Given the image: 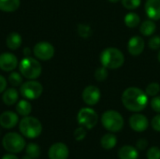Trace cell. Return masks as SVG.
I'll list each match as a JSON object with an SVG mask.
<instances>
[{"label": "cell", "mask_w": 160, "mask_h": 159, "mask_svg": "<svg viewBox=\"0 0 160 159\" xmlns=\"http://www.w3.org/2000/svg\"><path fill=\"white\" fill-rule=\"evenodd\" d=\"M122 102L128 111L138 112L143 111L147 106L148 96L140 88L129 87L124 91Z\"/></svg>", "instance_id": "6da1fadb"}, {"label": "cell", "mask_w": 160, "mask_h": 159, "mask_svg": "<svg viewBox=\"0 0 160 159\" xmlns=\"http://www.w3.org/2000/svg\"><path fill=\"white\" fill-rule=\"evenodd\" d=\"M100 62L106 68L117 69L124 65L125 56L116 48H107L100 54Z\"/></svg>", "instance_id": "7a4b0ae2"}, {"label": "cell", "mask_w": 160, "mask_h": 159, "mask_svg": "<svg viewBox=\"0 0 160 159\" xmlns=\"http://www.w3.org/2000/svg\"><path fill=\"white\" fill-rule=\"evenodd\" d=\"M19 129L25 138H38L42 132V126L39 120L31 116H24L19 124Z\"/></svg>", "instance_id": "3957f363"}, {"label": "cell", "mask_w": 160, "mask_h": 159, "mask_svg": "<svg viewBox=\"0 0 160 159\" xmlns=\"http://www.w3.org/2000/svg\"><path fill=\"white\" fill-rule=\"evenodd\" d=\"M19 69L21 74L29 80H35L41 74L42 67L38 61L30 56H26L19 64Z\"/></svg>", "instance_id": "277c9868"}, {"label": "cell", "mask_w": 160, "mask_h": 159, "mask_svg": "<svg viewBox=\"0 0 160 159\" xmlns=\"http://www.w3.org/2000/svg\"><path fill=\"white\" fill-rule=\"evenodd\" d=\"M103 127L111 132H118L124 127V119L116 111H107L101 116Z\"/></svg>", "instance_id": "5b68a950"}, {"label": "cell", "mask_w": 160, "mask_h": 159, "mask_svg": "<svg viewBox=\"0 0 160 159\" xmlns=\"http://www.w3.org/2000/svg\"><path fill=\"white\" fill-rule=\"evenodd\" d=\"M2 144L4 149L8 152L11 154H17L22 152L25 147V141L20 134L9 132L3 138Z\"/></svg>", "instance_id": "8992f818"}, {"label": "cell", "mask_w": 160, "mask_h": 159, "mask_svg": "<svg viewBox=\"0 0 160 159\" xmlns=\"http://www.w3.org/2000/svg\"><path fill=\"white\" fill-rule=\"evenodd\" d=\"M43 91V86L40 82L36 81H29L21 85L20 92L21 95L30 100L38 98Z\"/></svg>", "instance_id": "52a82bcc"}, {"label": "cell", "mask_w": 160, "mask_h": 159, "mask_svg": "<svg viewBox=\"0 0 160 159\" xmlns=\"http://www.w3.org/2000/svg\"><path fill=\"white\" fill-rule=\"evenodd\" d=\"M77 119H78L79 124L82 127H83L87 129H91V128L95 127L96 125L98 124V116L93 109L82 108L80 110Z\"/></svg>", "instance_id": "ba28073f"}, {"label": "cell", "mask_w": 160, "mask_h": 159, "mask_svg": "<svg viewBox=\"0 0 160 159\" xmlns=\"http://www.w3.org/2000/svg\"><path fill=\"white\" fill-rule=\"evenodd\" d=\"M33 52L38 59L42 61H48L52 58L54 54V48L51 43L41 41L34 46Z\"/></svg>", "instance_id": "9c48e42d"}, {"label": "cell", "mask_w": 160, "mask_h": 159, "mask_svg": "<svg viewBox=\"0 0 160 159\" xmlns=\"http://www.w3.org/2000/svg\"><path fill=\"white\" fill-rule=\"evenodd\" d=\"M101 94L98 87L95 85H89L84 88L82 92V100L89 106L96 105L100 99Z\"/></svg>", "instance_id": "30bf717a"}, {"label": "cell", "mask_w": 160, "mask_h": 159, "mask_svg": "<svg viewBox=\"0 0 160 159\" xmlns=\"http://www.w3.org/2000/svg\"><path fill=\"white\" fill-rule=\"evenodd\" d=\"M129 126L134 131L142 132L147 129L149 126V122L145 115L136 113L129 118Z\"/></svg>", "instance_id": "8fae6325"}, {"label": "cell", "mask_w": 160, "mask_h": 159, "mask_svg": "<svg viewBox=\"0 0 160 159\" xmlns=\"http://www.w3.org/2000/svg\"><path fill=\"white\" fill-rule=\"evenodd\" d=\"M18 65L17 57L10 52H3L0 54V68L3 71L9 72L16 68Z\"/></svg>", "instance_id": "7c38bea8"}, {"label": "cell", "mask_w": 160, "mask_h": 159, "mask_svg": "<svg viewBox=\"0 0 160 159\" xmlns=\"http://www.w3.org/2000/svg\"><path fill=\"white\" fill-rule=\"evenodd\" d=\"M68 148L66 144L57 142L50 147L48 155L50 159H68Z\"/></svg>", "instance_id": "4fadbf2b"}, {"label": "cell", "mask_w": 160, "mask_h": 159, "mask_svg": "<svg viewBox=\"0 0 160 159\" xmlns=\"http://www.w3.org/2000/svg\"><path fill=\"white\" fill-rule=\"evenodd\" d=\"M144 40L142 37H139V36H134L132 37L128 43V52L134 56L140 55L141 53H142L143 50H144Z\"/></svg>", "instance_id": "5bb4252c"}, {"label": "cell", "mask_w": 160, "mask_h": 159, "mask_svg": "<svg viewBox=\"0 0 160 159\" xmlns=\"http://www.w3.org/2000/svg\"><path fill=\"white\" fill-rule=\"evenodd\" d=\"M19 121V117L16 113L10 111L4 112L0 115V126L4 128H13Z\"/></svg>", "instance_id": "9a60e30c"}, {"label": "cell", "mask_w": 160, "mask_h": 159, "mask_svg": "<svg viewBox=\"0 0 160 159\" xmlns=\"http://www.w3.org/2000/svg\"><path fill=\"white\" fill-rule=\"evenodd\" d=\"M144 8L146 15L151 20H160V0H147Z\"/></svg>", "instance_id": "2e32d148"}, {"label": "cell", "mask_w": 160, "mask_h": 159, "mask_svg": "<svg viewBox=\"0 0 160 159\" xmlns=\"http://www.w3.org/2000/svg\"><path fill=\"white\" fill-rule=\"evenodd\" d=\"M118 156L120 159H138L139 157L137 149L130 145H125L120 148Z\"/></svg>", "instance_id": "e0dca14e"}, {"label": "cell", "mask_w": 160, "mask_h": 159, "mask_svg": "<svg viewBox=\"0 0 160 159\" xmlns=\"http://www.w3.org/2000/svg\"><path fill=\"white\" fill-rule=\"evenodd\" d=\"M22 36L17 33V32H12L10 33L6 39V44L8 49L10 50H17L21 47L22 45Z\"/></svg>", "instance_id": "ac0fdd59"}, {"label": "cell", "mask_w": 160, "mask_h": 159, "mask_svg": "<svg viewBox=\"0 0 160 159\" xmlns=\"http://www.w3.org/2000/svg\"><path fill=\"white\" fill-rule=\"evenodd\" d=\"M18 98H19V94L15 88H9L5 90L2 97L3 102L8 106L14 105L18 101Z\"/></svg>", "instance_id": "d6986e66"}, {"label": "cell", "mask_w": 160, "mask_h": 159, "mask_svg": "<svg viewBox=\"0 0 160 159\" xmlns=\"http://www.w3.org/2000/svg\"><path fill=\"white\" fill-rule=\"evenodd\" d=\"M20 0H0V10L13 12L20 7Z\"/></svg>", "instance_id": "ffe728a7"}, {"label": "cell", "mask_w": 160, "mask_h": 159, "mask_svg": "<svg viewBox=\"0 0 160 159\" xmlns=\"http://www.w3.org/2000/svg\"><path fill=\"white\" fill-rule=\"evenodd\" d=\"M156 29H157V25H156V23L154 22V21L151 20V19H150V20L144 21V22L141 24V26H140V32H141L143 36H146V37L153 35V34L155 33Z\"/></svg>", "instance_id": "44dd1931"}, {"label": "cell", "mask_w": 160, "mask_h": 159, "mask_svg": "<svg viewBox=\"0 0 160 159\" xmlns=\"http://www.w3.org/2000/svg\"><path fill=\"white\" fill-rule=\"evenodd\" d=\"M100 143H101V146L104 149L111 150L116 145L117 139H116L115 135H113V134H106L101 138Z\"/></svg>", "instance_id": "7402d4cb"}, {"label": "cell", "mask_w": 160, "mask_h": 159, "mask_svg": "<svg viewBox=\"0 0 160 159\" xmlns=\"http://www.w3.org/2000/svg\"><path fill=\"white\" fill-rule=\"evenodd\" d=\"M16 111L22 116H28L32 111V106L27 100L22 99L20 100L16 105Z\"/></svg>", "instance_id": "603a6c76"}, {"label": "cell", "mask_w": 160, "mask_h": 159, "mask_svg": "<svg viewBox=\"0 0 160 159\" xmlns=\"http://www.w3.org/2000/svg\"><path fill=\"white\" fill-rule=\"evenodd\" d=\"M141 22L140 16L135 12H129L125 17V23L129 28H135L137 27Z\"/></svg>", "instance_id": "cb8c5ba5"}, {"label": "cell", "mask_w": 160, "mask_h": 159, "mask_svg": "<svg viewBox=\"0 0 160 159\" xmlns=\"http://www.w3.org/2000/svg\"><path fill=\"white\" fill-rule=\"evenodd\" d=\"M26 155L33 159L38 158L40 156V148L36 143H29L26 146Z\"/></svg>", "instance_id": "d4e9b609"}, {"label": "cell", "mask_w": 160, "mask_h": 159, "mask_svg": "<svg viewBox=\"0 0 160 159\" xmlns=\"http://www.w3.org/2000/svg\"><path fill=\"white\" fill-rule=\"evenodd\" d=\"M8 82L16 87V86H20L22 83V75L18 72H12L10 73V75L8 76Z\"/></svg>", "instance_id": "484cf974"}, {"label": "cell", "mask_w": 160, "mask_h": 159, "mask_svg": "<svg viewBox=\"0 0 160 159\" xmlns=\"http://www.w3.org/2000/svg\"><path fill=\"white\" fill-rule=\"evenodd\" d=\"M160 91V85L158 82H151L147 85L145 89V93L147 96L150 97H155L157 96Z\"/></svg>", "instance_id": "4316f807"}, {"label": "cell", "mask_w": 160, "mask_h": 159, "mask_svg": "<svg viewBox=\"0 0 160 159\" xmlns=\"http://www.w3.org/2000/svg\"><path fill=\"white\" fill-rule=\"evenodd\" d=\"M108 77V70L105 67H98L96 72H95V78L98 82H103L107 79Z\"/></svg>", "instance_id": "83f0119b"}, {"label": "cell", "mask_w": 160, "mask_h": 159, "mask_svg": "<svg viewBox=\"0 0 160 159\" xmlns=\"http://www.w3.org/2000/svg\"><path fill=\"white\" fill-rule=\"evenodd\" d=\"M122 1V5L129 10L132 9H136L138 7H140L142 0H121Z\"/></svg>", "instance_id": "f1b7e54d"}, {"label": "cell", "mask_w": 160, "mask_h": 159, "mask_svg": "<svg viewBox=\"0 0 160 159\" xmlns=\"http://www.w3.org/2000/svg\"><path fill=\"white\" fill-rule=\"evenodd\" d=\"M148 159H160V149L157 146L151 147L147 152Z\"/></svg>", "instance_id": "f546056e"}, {"label": "cell", "mask_w": 160, "mask_h": 159, "mask_svg": "<svg viewBox=\"0 0 160 159\" xmlns=\"http://www.w3.org/2000/svg\"><path fill=\"white\" fill-rule=\"evenodd\" d=\"M78 32H79L80 36L84 37V38H87L91 35L90 27L88 25H85V24H80L78 27Z\"/></svg>", "instance_id": "4dcf8cb0"}, {"label": "cell", "mask_w": 160, "mask_h": 159, "mask_svg": "<svg viewBox=\"0 0 160 159\" xmlns=\"http://www.w3.org/2000/svg\"><path fill=\"white\" fill-rule=\"evenodd\" d=\"M86 137V130L83 127H78L75 131H74V138L76 141H82L84 138Z\"/></svg>", "instance_id": "1f68e13d"}, {"label": "cell", "mask_w": 160, "mask_h": 159, "mask_svg": "<svg viewBox=\"0 0 160 159\" xmlns=\"http://www.w3.org/2000/svg\"><path fill=\"white\" fill-rule=\"evenodd\" d=\"M148 45L150 49L152 50H158L160 48V37L159 36H154L149 39Z\"/></svg>", "instance_id": "d6a6232c"}, {"label": "cell", "mask_w": 160, "mask_h": 159, "mask_svg": "<svg viewBox=\"0 0 160 159\" xmlns=\"http://www.w3.org/2000/svg\"><path fill=\"white\" fill-rule=\"evenodd\" d=\"M151 125H152V127H153L154 130H156L158 132H160V114L156 115L152 119Z\"/></svg>", "instance_id": "836d02e7"}, {"label": "cell", "mask_w": 160, "mask_h": 159, "mask_svg": "<svg viewBox=\"0 0 160 159\" xmlns=\"http://www.w3.org/2000/svg\"><path fill=\"white\" fill-rule=\"evenodd\" d=\"M151 107L152 109L157 112H159L160 113V97H156L152 99L151 101Z\"/></svg>", "instance_id": "e575fe53"}, {"label": "cell", "mask_w": 160, "mask_h": 159, "mask_svg": "<svg viewBox=\"0 0 160 159\" xmlns=\"http://www.w3.org/2000/svg\"><path fill=\"white\" fill-rule=\"evenodd\" d=\"M148 146V142L144 139H141L137 142V148L140 150H144Z\"/></svg>", "instance_id": "d590c367"}, {"label": "cell", "mask_w": 160, "mask_h": 159, "mask_svg": "<svg viewBox=\"0 0 160 159\" xmlns=\"http://www.w3.org/2000/svg\"><path fill=\"white\" fill-rule=\"evenodd\" d=\"M7 88V80L2 76L0 75V94L3 93Z\"/></svg>", "instance_id": "8d00e7d4"}, {"label": "cell", "mask_w": 160, "mask_h": 159, "mask_svg": "<svg viewBox=\"0 0 160 159\" xmlns=\"http://www.w3.org/2000/svg\"><path fill=\"white\" fill-rule=\"evenodd\" d=\"M2 159H19L16 156H14V155H11V154H8V155H5Z\"/></svg>", "instance_id": "74e56055"}, {"label": "cell", "mask_w": 160, "mask_h": 159, "mask_svg": "<svg viewBox=\"0 0 160 159\" xmlns=\"http://www.w3.org/2000/svg\"><path fill=\"white\" fill-rule=\"evenodd\" d=\"M29 53H30V49H29V48H25V49H24V54H25L26 56H28Z\"/></svg>", "instance_id": "f35d334b"}, {"label": "cell", "mask_w": 160, "mask_h": 159, "mask_svg": "<svg viewBox=\"0 0 160 159\" xmlns=\"http://www.w3.org/2000/svg\"><path fill=\"white\" fill-rule=\"evenodd\" d=\"M22 159H33V158H32V157H30L29 156H27V155H25L24 157H22Z\"/></svg>", "instance_id": "ab89813d"}, {"label": "cell", "mask_w": 160, "mask_h": 159, "mask_svg": "<svg viewBox=\"0 0 160 159\" xmlns=\"http://www.w3.org/2000/svg\"><path fill=\"white\" fill-rule=\"evenodd\" d=\"M111 3H117V2H119L120 0H109Z\"/></svg>", "instance_id": "60d3db41"}, {"label": "cell", "mask_w": 160, "mask_h": 159, "mask_svg": "<svg viewBox=\"0 0 160 159\" xmlns=\"http://www.w3.org/2000/svg\"><path fill=\"white\" fill-rule=\"evenodd\" d=\"M158 61L160 62V51L159 52H158Z\"/></svg>", "instance_id": "b9f144b4"}]
</instances>
